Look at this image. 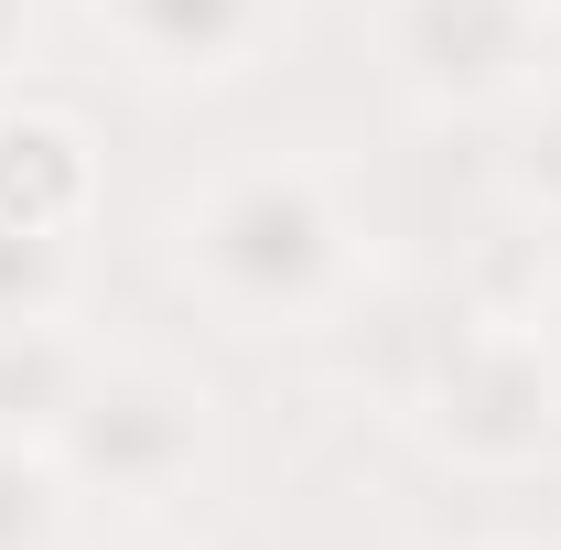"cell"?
Here are the masks:
<instances>
[{
  "label": "cell",
  "instance_id": "obj_14",
  "mask_svg": "<svg viewBox=\"0 0 561 550\" xmlns=\"http://www.w3.org/2000/svg\"><path fill=\"white\" fill-rule=\"evenodd\" d=\"M476 550H496V540H476Z\"/></svg>",
  "mask_w": 561,
  "mask_h": 550
},
{
  "label": "cell",
  "instance_id": "obj_13",
  "mask_svg": "<svg viewBox=\"0 0 561 550\" xmlns=\"http://www.w3.org/2000/svg\"><path fill=\"white\" fill-rule=\"evenodd\" d=\"M540 22H561V0H540Z\"/></svg>",
  "mask_w": 561,
  "mask_h": 550
},
{
  "label": "cell",
  "instance_id": "obj_12",
  "mask_svg": "<svg viewBox=\"0 0 561 550\" xmlns=\"http://www.w3.org/2000/svg\"><path fill=\"white\" fill-rule=\"evenodd\" d=\"M33 55V0H0V76Z\"/></svg>",
  "mask_w": 561,
  "mask_h": 550
},
{
  "label": "cell",
  "instance_id": "obj_1",
  "mask_svg": "<svg viewBox=\"0 0 561 550\" xmlns=\"http://www.w3.org/2000/svg\"><path fill=\"white\" fill-rule=\"evenodd\" d=\"M162 271L173 291L249 345L280 335H335L367 291L356 206L313 151H238L195 173L162 216Z\"/></svg>",
  "mask_w": 561,
  "mask_h": 550
},
{
  "label": "cell",
  "instance_id": "obj_8",
  "mask_svg": "<svg viewBox=\"0 0 561 550\" xmlns=\"http://www.w3.org/2000/svg\"><path fill=\"white\" fill-rule=\"evenodd\" d=\"M496 184L540 238H561V66L496 119Z\"/></svg>",
  "mask_w": 561,
  "mask_h": 550
},
{
  "label": "cell",
  "instance_id": "obj_5",
  "mask_svg": "<svg viewBox=\"0 0 561 550\" xmlns=\"http://www.w3.org/2000/svg\"><path fill=\"white\" fill-rule=\"evenodd\" d=\"M87 22L108 33V55L140 76V87H238L280 44L291 0H87Z\"/></svg>",
  "mask_w": 561,
  "mask_h": 550
},
{
  "label": "cell",
  "instance_id": "obj_10",
  "mask_svg": "<svg viewBox=\"0 0 561 550\" xmlns=\"http://www.w3.org/2000/svg\"><path fill=\"white\" fill-rule=\"evenodd\" d=\"M76 496L44 443H0V550H66Z\"/></svg>",
  "mask_w": 561,
  "mask_h": 550
},
{
  "label": "cell",
  "instance_id": "obj_6",
  "mask_svg": "<svg viewBox=\"0 0 561 550\" xmlns=\"http://www.w3.org/2000/svg\"><path fill=\"white\" fill-rule=\"evenodd\" d=\"M98 206H108V162H98V130L76 119L66 98H0V227L87 249Z\"/></svg>",
  "mask_w": 561,
  "mask_h": 550
},
{
  "label": "cell",
  "instance_id": "obj_9",
  "mask_svg": "<svg viewBox=\"0 0 561 550\" xmlns=\"http://www.w3.org/2000/svg\"><path fill=\"white\" fill-rule=\"evenodd\" d=\"M76 280H87V249L0 227V324H76Z\"/></svg>",
  "mask_w": 561,
  "mask_h": 550
},
{
  "label": "cell",
  "instance_id": "obj_4",
  "mask_svg": "<svg viewBox=\"0 0 561 550\" xmlns=\"http://www.w3.org/2000/svg\"><path fill=\"white\" fill-rule=\"evenodd\" d=\"M367 55H378V87L411 119L496 130L551 76V22H540V0H378Z\"/></svg>",
  "mask_w": 561,
  "mask_h": 550
},
{
  "label": "cell",
  "instance_id": "obj_3",
  "mask_svg": "<svg viewBox=\"0 0 561 550\" xmlns=\"http://www.w3.org/2000/svg\"><path fill=\"white\" fill-rule=\"evenodd\" d=\"M55 475L76 507H119V518H162L216 475L227 454V421L216 389L173 356H140V345H98L87 378H76L66 421L44 432Z\"/></svg>",
  "mask_w": 561,
  "mask_h": 550
},
{
  "label": "cell",
  "instance_id": "obj_11",
  "mask_svg": "<svg viewBox=\"0 0 561 550\" xmlns=\"http://www.w3.org/2000/svg\"><path fill=\"white\" fill-rule=\"evenodd\" d=\"M518 324H529V345H540V367H551V389H561V238H551V260H540V280L518 291Z\"/></svg>",
  "mask_w": 561,
  "mask_h": 550
},
{
  "label": "cell",
  "instance_id": "obj_2",
  "mask_svg": "<svg viewBox=\"0 0 561 550\" xmlns=\"http://www.w3.org/2000/svg\"><path fill=\"white\" fill-rule=\"evenodd\" d=\"M389 421L443 475H476V485L540 475V454L561 443V389L518 324V302H432Z\"/></svg>",
  "mask_w": 561,
  "mask_h": 550
},
{
  "label": "cell",
  "instance_id": "obj_7",
  "mask_svg": "<svg viewBox=\"0 0 561 550\" xmlns=\"http://www.w3.org/2000/svg\"><path fill=\"white\" fill-rule=\"evenodd\" d=\"M87 356L98 345L76 335V324H0V443H44L66 421Z\"/></svg>",
  "mask_w": 561,
  "mask_h": 550
}]
</instances>
